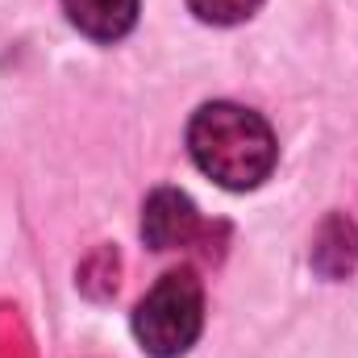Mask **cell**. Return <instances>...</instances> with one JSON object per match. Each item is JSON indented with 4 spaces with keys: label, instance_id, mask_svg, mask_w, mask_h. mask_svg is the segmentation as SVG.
Wrapping results in <instances>:
<instances>
[{
    "label": "cell",
    "instance_id": "obj_1",
    "mask_svg": "<svg viewBox=\"0 0 358 358\" xmlns=\"http://www.w3.org/2000/svg\"><path fill=\"white\" fill-rule=\"evenodd\" d=\"M187 150L204 176L217 179L229 192L259 187L275 171V159H279V146H275L267 121L229 100H213L196 108L187 125Z\"/></svg>",
    "mask_w": 358,
    "mask_h": 358
},
{
    "label": "cell",
    "instance_id": "obj_7",
    "mask_svg": "<svg viewBox=\"0 0 358 358\" xmlns=\"http://www.w3.org/2000/svg\"><path fill=\"white\" fill-rule=\"evenodd\" d=\"M17 329L21 321L13 317V308H0V358H29V342Z\"/></svg>",
    "mask_w": 358,
    "mask_h": 358
},
{
    "label": "cell",
    "instance_id": "obj_6",
    "mask_svg": "<svg viewBox=\"0 0 358 358\" xmlns=\"http://www.w3.org/2000/svg\"><path fill=\"white\" fill-rule=\"evenodd\" d=\"M263 0H187V8L208 25H238L259 13Z\"/></svg>",
    "mask_w": 358,
    "mask_h": 358
},
{
    "label": "cell",
    "instance_id": "obj_4",
    "mask_svg": "<svg viewBox=\"0 0 358 358\" xmlns=\"http://www.w3.org/2000/svg\"><path fill=\"white\" fill-rule=\"evenodd\" d=\"M63 8L92 42H117L138 21V0H63Z\"/></svg>",
    "mask_w": 358,
    "mask_h": 358
},
{
    "label": "cell",
    "instance_id": "obj_2",
    "mask_svg": "<svg viewBox=\"0 0 358 358\" xmlns=\"http://www.w3.org/2000/svg\"><path fill=\"white\" fill-rule=\"evenodd\" d=\"M204 329V283L196 271H167L134 308V338L150 358H183Z\"/></svg>",
    "mask_w": 358,
    "mask_h": 358
},
{
    "label": "cell",
    "instance_id": "obj_3",
    "mask_svg": "<svg viewBox=\"0 0 358 358\" xmlns=\"http://www.w3.org/2000/svg\"><path fill=\"white\" fill-rule=\"evenodd\" d=\"M200 234V213L179 187H159L142 208V238L150 250H183Z\"/></svg>",
    "mask_w": 358,
    "mask_h": 358
},
{
    "label": "cell",
    "instance_id": "obj_5",
    "mask_svg": "<svg viewBox=\"0 0 358 358\" xmlns=\"http://www.w3.org/2000/svg\"><path fill=\"white\" fill-rule=\"evenodd\" d=\"M313 267L321 271L325 279H346V275L358 267V234H355V225H350L342 213L325 217V225L317 229Z\"/></svg>",
    "mask_w": 358,
    "mask_h": 358
}]
</instances>
